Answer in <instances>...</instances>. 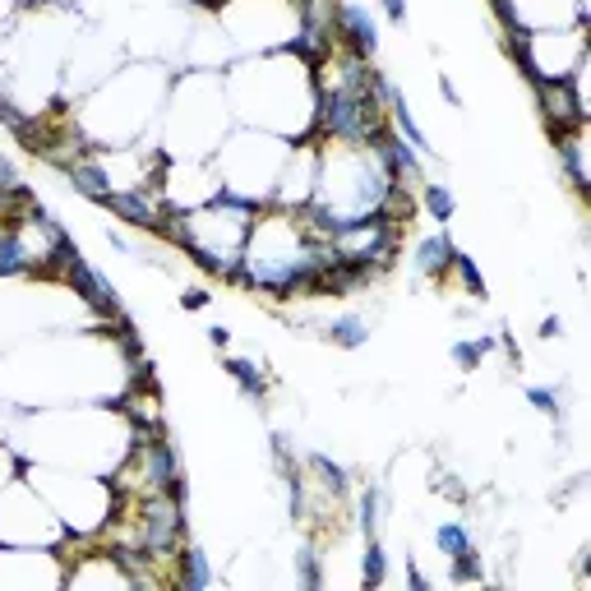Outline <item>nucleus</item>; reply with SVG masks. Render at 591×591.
<instances>
[{
	"label": "nucleus",
	"instance_id": "f257e3e1",
	"mask_svg": "<svg viewBox=\"0 0 591 591\" xmlns=\"http://www.w3.org/2000/svg\"><path fill=\"white\" fill-rule=\"evenodd\" d=\"M338 264L301 213H259L245 236L241 250V273L236 278L250 282L254 291H268L273 301H291L301 291H319V278Z\"/></svg>",
	"mask_w": 591,
	"mask_h": 591
},
{
	"label": "nucleus",
	"instance_id": "f03ea898",
	"mask_svg": "<svg viewBox=\"0 0 591 591\" xmlns=\"http://www.w3.org/2000/svg\"><path fill=\"white\" fill-rule=\"evenodd\" d=\"M333 33H338V47H347L351 56H374L379 51V24L356 0H338L333 5Z\"/></svg>",
	"mask_w": 591,
	"mask_h": 591
},
{
	"label": "nucleus",
	"instance_id": "7ed1b4c3",
	"mask_svg": "<svg viewBox=\"0 0 591 591\" xmlns=\"http://www.w3.org/2000/svg\"><path fill=\"white\" fill-rule=\"evenodd\" d=\"M171 564H176V582H181L185 591H204L218 582V573H213V559L199 550V545H185V550H176L171 555Z\"/></svg>",
	"mask_w": 591,
	"mask_h": 591
},
{
	"label": "nucleus",
	"instance_id": "20e7f679",
	"mask_svg": "<svg viewBox=\"0 0 591 591\" xmlns=\"http://www.w3.org/2000/svg\"><path fill=\"white\" fill-rule=\"evenodd\" d=\"M453 241H448V231H435V236H425L421 245H416V273L421 278H435L444 282L448 278V264H453Z\"/></svg>",
	"mask_w": 591,
	"mask_h": 591
},
{
	"label": "nucleus",
	"instance_id": "39448f33",
	"mask_svg": "<svg viewBox=\"0 0 591 591\" xmlns=\"http://www.w3.org/2000/svg\"><path fill=\"white\" fill-rule=\"evenodd\" d=\"M435 545H439V555L453 559V564L476 555V536H471V527H467V522H458V518L439 522V527H435Z\"/></svg>",
	"mask_w": 591,
	"mask_h": 591
},
{
	"label": "nucleus",
	"instance_id": "423d86ee",
	"mask_svg": "<svg viewBox=\"0 0 591 591\" xmlns=\"http://www.w3.org/2000/svg\"><path fill=\"white\" fill-rule=\"evenodd\" d=\"M328 342H333V347H347V351L365 347V342H370V319H365V314H338V319L328 324Z\"/></svg>",
	"mask_w": 591,
	"mask_h": 591
},
{
	"label": "nucleus",
	"instance_id": "0eeeda50",
	"mask_svg": "<svg viewBox=\"0 0 591 591\" xmlns=\"http://www.w3.org/2000/svg\"><path fill=\"white\" fill-rule=\"evenodd\" d=\"M421 204H425V213H430V222H453L458 194L448 190L444 181H421Z\"/></svg>",
	"mask_w": 591,
	"mask_h": 591
},
{
	"label": "nucleus",
	"instance_id": "6e6552de",
	"mask_svg": "<svg viewBox=\"0 0 591 591\" xmlns=\"http://www.w3.org/2000/svg\"><path fill=\"white\" fill-rule=\"evenodd\" d=\"M227 374L231 379H236V388H241L245 398L250 402H259L268 393V379H264V370H259V365L254 361H245V356H236V361H227Z\"/></svg>",
	"mask_w": 591,
	"mask_h": 591
},
{
	"label": "nucleus",
	"instance_id": "1a4fd4ad",
	"mask_svg": "<svg viewBox=\"0 0 591 591\" xmlns=\"http://www.w3.org/2000/svg\"><path fill=\"white\" fill-rule=\"evenodd\" d=\"M361 578H365V587H384L388 582V555H384V541H379V536H365Z\"/></svg>",
	"mask_w": 591,
	"mask_h": 591
},
{
	"label": "nucleus",
	"instance_id": "9d476101",
	"mask_svg": "<svg viewBox=\"0 0 591 591\" xmlns=\"http://www.w3.org/2000/svg\"><path fill=\"white\" fill-rule=\"evenodd\" d=\"M448 273H453V278L462 282V287L471 291V296H476V301H485V278H481V268H476V259H471V254H453V264H448Z\"/></svg>",
	"mask_w": 591,
	"mask_h": 591
},
{
	"label": "nucleus",
	"instance_id": "9b49d317",
	"mask_svg": "<svg viewBox=\"0 0 591 591\" xmlns=\"http://www.w3.org/2000/svg\"><path fill=\"white\" fill-rule=\"evenodd\" d=\"M379 513H384V490L370 485V490L361 495V531H365V536H379V522H384Z\"/></svg>",
	"mask_w": 591,
	"mask_h": 591
},
{
	"label": "nucleus",
	"instance_id": "f8f14e48",
	"mask_svg": "<svg viewBox=\"0 0 591 591\" xmlns=\"http://www.w3.org/2000/svg\"><path fill=\"white\" fill-rule=\"evenodd\" d=\"M490 347H495V338H481V342H453V347H448V356H453V361H458L462 370H476V365H481V356H485Z\"/></svg>",
	"mask_w": 591,
	"mask_h": 591
},
{
	"label": "nucleus",
	"instance_id": "ddd939ff",
	"mask_svg": "<svg viewBox=\"0 0 591 591\" xmlns=\"http://www.w3.org/2000/svg\"><path fill=\"white\" fill-rule=\"evenodd\" d=\"M527 402L541 411V416H564V398H559L555 388H545V384H531L527 388Z\"/></svg>",
	"mask_w": 591,
	"mask_h": 591
},
{
	"label": "nucleus",
	"instance_id": "4468645a",
	"mask_svg": "<svg viewBox=\"0 0 591 591\" xmlns=\"http://www.w3.org/2000/svg\"><path fill=\"white\" fill-rule=\"evenodd\" d=\"M296 564H301V587H319V564H314V555H296Z\"/></svg>",
	"mask_w": 591,
	"mask_h": 591
},
{
	"label": "nucleus",
	"instance_id": "2eb2a0df",
	"mask_svg": "<svg viewBox=\"0 0 591 591\" xmlns=\"http://www.w3.org/2000/svg\"><path fill=\"white\" fill-rule=\"evenodd\" d=\"M384 5V14H388V24H398V28H407V0H379Z\"/></svg>",
	"mask_w": 591,
	"mask_h": 591
},
{
	"label": "nucleus",
	"instance_id": "dca6fc26",
	"mask_svg": "<svg viewBox=\"0 0 591 591\" xmlns=\"http://www.w3.org/2000/svg\"><path fill=\"white\" fill-rule=\"evenodd\" d=\"M181 305H185V310H204V305H208V291H204V287H190V291L181 296Z\"/></svg>",
	"mask_w": 591,
	"mask_h": 591
},
{
	"label": "nucleus",
	"instance_id": "f3484780",
	"mask_svg": "<svg viewBox=\"0 0 591 591\" xmlns=\"http://www.w3.org/2000/svg\"><path fill=\"white\" fill-rule=\"evenodd\" d=\"M559 333H564V319H559V314H550V319L541 324V338L550 342V338H559Z\"/></svg>",
	"mask_w": 591,
	"mask_h": 591
},
{
	"label": "nucleus",
	"instance_id": "a211bd4d",
	"mask_svg": "<svg viewBox=\"0 0 591 591\" xmlns=\"http://www.w3.org/2000/svg\"><path fill=\"white\" fill-rule=\"evenodd\" d=\"M439 93H444L448 102H453V107H462V93L453 88V79H448V74H439Z\"/></svg>",
	"mask_w": 591,
	"mask_h": 591
},
{
	"label": "nucleus",
	"instance_id": "6ab92c4d",
	"mask_svg": "<svg viewBox=\"0 0 591 591\" xmlns=\"http://www.w3.org/2000/svg\"><path fill=\"white\" fill-rule=\"evenodd\" d=\"M208 342H213V347H227L231 333H227V328H208Z\"/></svg>",
	"mask_w": 591,
	"mask_h": 591
}]
</instances>
